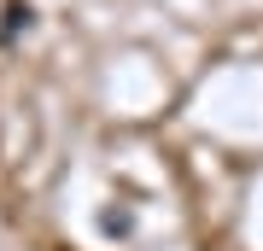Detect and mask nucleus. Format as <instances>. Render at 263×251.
Segmentation results:
<instances>
[{"mask_svg":"<svg viewBox=\"0 0 263 251\" xmlns=\"http://www.w3.org/2000/svg\"><path fill=\"white\" fill-rule=\"evenodd\" d=\"M18 29H29V6H12V12H6V29H0V35L12 41V35H18Z\"/></svg>","mask_w":263,"mask_h":251,"instance_id":"nucleus-1","label":"nucleus"},{"mask_svg":"<svg viewBox=\"0 0 263 251\" xmlns=\"http://www.w3.org/2000/svg\"><path fill=\"white\" fill-rule=\"evenodd\" d=\"M100 228H105V234H129L135 222H129V210H105V216H100Z\"/></svg>","mask_w":263,"mask_h":251,"instance_id":"nucleus-2","label":"nucleus"}]
</instances>
